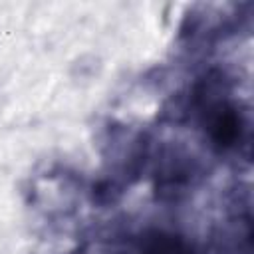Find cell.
<instances>
[{
	"mask_svg": "<svg viewBox=\"0 0 254 254\" xmlns=\"http://www.w3.org/2000/svg\"><path fill=\"white\" fill-rule=\"evenodd\" d=\"M210 137L220 147L234 145L240 137V115L228 105L218 107L210 119Z\"/></svg>",
	"mask_w": 254,
	"mask_h": 254,
	"instance_id": "obj_1",
	"label": "cell"
}]
</instances>
